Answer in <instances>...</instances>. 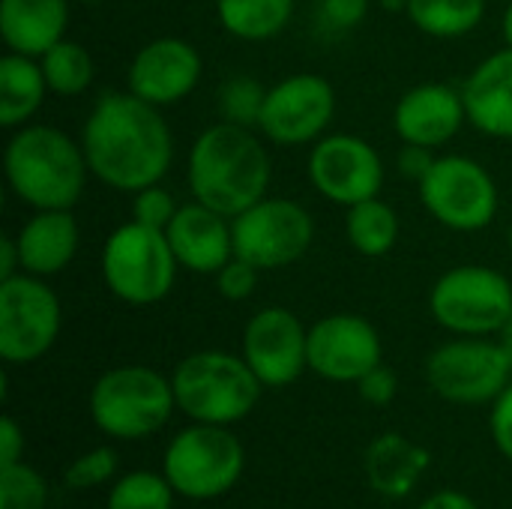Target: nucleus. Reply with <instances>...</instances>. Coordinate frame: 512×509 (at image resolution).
Returning a JSON list of instances; mask_svg holds the SVG:
<instances>
[{
	"label": "nucleus",
	"instance_id": "1",
	"mask_svg": "<svg viewBox=\"0 0 512 509\" xmlns=\"http://www.w3.org/2000/svg\"><path fill=\"white\" fill-rule=\"evenodd\" d=\"M81 147L99 183L132 195L162 183L174 159V135L162 108L129 90L105 93L93 105L81 129Z\"/></svg>",
	"mask_w": 512,
	"mask_h": 509
},
{
	"label": "nucleus",
	"instance_id": "2",
	"mask_svg": "<svg viewBox=\"0 0 512 509\" xmlns=\"http://www.w3.org/2000/svg\"><path fill=\"white\" fill-rule=\"evenodd\" d=\"M273 177L270 153L249 126L213 123L207 126L189 153V189L195 201L234 219L261 198H267Z\"/></svg>",
	"mask_w": 512,
	"mask_h": 509
},
{
	"label": "nucleus",
	"instance_id": "3",
	"mask_svg": "<svg viewBox=\"0 0 512 509\" xmlns=\"http://www.w3.org/2000/svg\"><path fill=\"white\" fill-rule=\"evenodd\" d=\"M3 174L12 195L33 210H72L87 186V156L57 126L24 123L3 153Z\"/></svg>",
	"mask_w": 512,
	"mask_h": 509
},
{
	"label": "nucleus",
	"instance_id": "4",
	"mask_svg": "<svg viewBox=\"0 0 512 509\" xmlns=\"http://www.w3.org/2000/svg\"><path fill=\"white\" fill-rule=\"evenodd\" d=\"M177 408L192 423L234 426L249 417L261 399L264 384L249 363L228 351H198L171 372Z\"/></svg>",
	"mask_w": 512,
	"mask_h": 509
},
{
	"label": "nucleus",
	"instance_id": "5",
	"mask_svg": "<svg viewBox=\"0 0 512 509\" xmlns=\"http://www.w3.org/2000/svg\"><path fill=\"white\" fill-rule=\"evenodd\" d=\"M171 378L150 366H117L99 375L90 390V417L114 441H141L156 435L174 414Z\"/></svg>",
	"mask_w": 512,
	"mask_h": 509
},
{
	"label": "nucleus",
	"instance_id": "6",
	"mask_svg": "<svg viewBox=\"0 0 512 509\" xmlns=\"http://www.w3.org/2000/svg\"><path fill=\"white\" fill-rule=\"evenodd\" d=\"M177 258L168 234L141 222L114 228L102 246V279L126 306H153L165 300L177 279Z\"/></svg>",
	"mask_w": 512,
	"mask_h": 509
},
{
	"label": "nucleus",
	"instance_id": "7",
	"mask_svg": "<svg viewBox=\"0 0 512 509\" xmlns=\"http://www.w3.org/2000/svg\"><path fill=\"white\" fill-rule=\"evenodd\" d=\"M246 468V450L228 426L192 423L177 432L162 456V474L180 498L216 501L228 495Z\"/></svg>",
	"mask_w": 512,
	"mask_h": 509
},
{
	"label": "nucleus",
	"instance_id": "8",
	"mask_svg": "<svg viewBox=\"0 0 512 509\" xmlns=\"http://www.w3.org/2000/svg\"><path fill=\"white\" fill-rule=\"evenodd\" d=\"M429 309L456 336H498L512 315V282L495 267L462 264L432 285Z\"/></svg>",
	"mask_w": 512,
	"mask_h": 509
},
{
	"label": "nucleus",
	"instance_id": "9",
	"mask_svg": "<svg viewBox=\"0 0 512 509\" xmlns=\"http://www.w3.org/2000/svg\"><path fill=\"white\" fill-rule=\"evenodd\" d=\"M429 387L453 405H492L512 381V354L486 336H462L426 360Z\"/></svg>",
	"mask_w": 512,
	"mask_h": 509
},
{
	"label": "nucleus",
	"instance_id": "10",
	"mask_svg": "<svg viewBox=\"0 0 512 509\" xmlns=\"http://www.w3.org/2000/svg\"><path fill=\"white\" fill-rule=\"evenodd\" d=\"M417 189L426 213L450 231L474 234L498 216V183L471 156H438Z\"/></svg>",
	"mask_w": 512,
	"mask_h": 509
},
{
	"label": "nucleus",
	"instance_id": "11",
	"mask_svg": "<svg viewBox=\"0 0 512 509\" xmlns=\"http://www.w3.org/2000/svg\"><path fill=\"white\" fill-rule=\"evenodd\" d=\"M63 324L57 294L45 279L18 273L0 282V357L9 366H27L42 360Z\"/></svg>",
	"mask_w": 512,
	"mask_h": 509
},
{
	"label": "nucleus",
	"instance_id": "12",
	"mask_svg": "<svg viewBox=\"0 0 512 509\" xmlns=\"http://www.w3.org/2000/svg\"><path fill=\"white\" fill-rule=\"evenodd\" d=\"M234 255L258 270H279L300 261L315 240L312 213L288 198H261L231 219Z\"/></svg>",
	"mask_w": 512,
	"mask_h": 509
},
{
	"label": "nucleus",
	"instance_id": "13",
	"mask_svg": "<svg viewBox=\"0 0 512 509\" xmlns=\"http://www.w3.org/2000/svg\"><path fill=\"white\" fill-rule=\"evenodd\" d=\"M336 117V87L324 75L297 72L267 90L258 129L267 141L300 147L318 141Z\"/></svg>",
	"mask_w": 512,
	"mask_h": 509
},
{
	"label": "nucleus",
	"instance_id": "14",
	"mask_svg": "<svg viewBox=\"0 0 512 509\" xmlns=\"http://www.w3.org/2000/svg\"><path fill=\"white\" fill-rule=\"evenodd\" d=\"M309 180L327 201L354 207L381 195L384 162L366 138L336 132L315 141L309 153Z\"/></svg>",
	"mask_w": 512,
	"mask_h": 509
},
{
	"label": "nucleus",
	"instance_id": "15",
	"mask_svg": "<svg viewBox=\"0 0 512 509\" xmlns=\"http://www.w3.org/2000/svg\"><path fill=\"white\" fill-rule=\"evenodd\" d=\"M243 360L264 387H288L309 369V330L291 309L267 306L243 330Z\"/></svg>",
	"mask_w": 512,
	"mask_h": 509
},
{
	"label": "nucleus",
	"instance_id": "16",
	"mask_svg": "<svg viewBox=\"0 0 512 509\" xmlns=\"http://www.w3.org/2000/svg\"><path fill=\"white\" fill-rule=\"evenodd\" d=\"M384 363L378 330L351 312L327 315L309 327V369L333 384H357Z\"/></svg>",
	"mask_w": 512,
	"mask_h": 509
},
{
	"label": "nucleus",
	"instance_id": "17",
	"mask_svg": "<svg viewBox=\"0 0 512 509\" xmlns=\"http://www.w3.org/2000/svg\"><path fill=\"white\" fill-rule=\"evenodd\" d=\"M204 60L198 48L180 36H162L135 51L129 63V93L138 99L168 108L183 102L201 81Z\"/></svg>",
	"mask_w": 512,
	"mask_h": 509
},
{
	"label": "nucleus",
	"instance_id": "18",
	"mask_svg": "<svg viewBox=\"0 0 512 509\" xmlns=\"http://www.w3.org/2000/svg\"><path fill=\"white\" fill-rule=\"evenodd\" d=\"M465 123L468 111L462 90L441 81L411 87L393 108V129L402 138V144H420L435 150L450 144Z\"/></svg>",
	"mask_w": 512,
	"mask_h": 509
},
{
	"label": "nucleus",
	"instance_id": "19",
	"mask_svg": "<svg viewBox=\"0 0 512 509\" xmlns=\"http://www.w3.org/2000/svg\"><path fill=\"white\" fill-rule=\"evenodd\" d=\"M174 258L183 270L198 276H216L234 258V231L228 216L207 204H183L165 228Z\"/></svg>",
	"mask_w": 512,
	"mask_h": 509
},
{
	"label": "nucleus",
	"instance_id": "20",
	"mask_svg": "<svg viewBox=\"0 0 512 509\" xmlns=\"http://www.w3.org/2000/svg\"><path fill=\"white\" fill-rule=\"evenodd\" d=\"M468 123L489 138H512V48L489 54L462 84Z\"/></svg>",
	"mask_w": 512,
	"mask_h": 509
},
{
	"label": "nucleus",
	"instance_id": "21",
	"mask_svg": "<svg viewBox=\"0 0 512 509\" xmlns=\"http://www.w3.org/2000/svg\"><path fill=\"white\" fill-rule=\"evenodd\" d=\"M78 240L81 231L72 210H33V216L15 234L21 273L39 279L63 273L78 252Z\"/></svg>",
	"mask_w": 512,
	"mask_h": 509
},
{
	"label": "nucleus",
	"instance_id": "22",
	"mask_svg": "<svg viewBox=\"0 0 512 509\" xmlns=\"http://www.w3.org/2000/svg\"><path fill=\"white\" fill-rule=\"evenodd\" d=\"M69 0H0V36L9 51L42 57L66 39Z\"/></svg>",
	"mask_w": 512,
	"mask_h": 509
},
{
	"label": "nucleus",
	"instance_id": "23",
	"mask_svg": "<svg viewBox=\"0 0 512 509\" xmlns=\"http://www.w3.org/2000/svg\"><path fill=\"white\" fill-rule=\"evenodd\" d=\"M429 465L432 453L396 432L375 438L366 450V480L378 495L390 501L408 498L429 471Z\"/></svg>",
	"mask_w": 512,
	"mask_h": 509
},
{
	"label": "nucleus",
	"instance_id": "24",
	"mask_svg": "<svg viewBox=\"0 0 512 509\" xmlns=\"http://www.w3.org/2000/svg\"><path fill=\"white\" fill-rule=\"evenodd\" d=\"M48 81L42 75L39 57L27 54H3L0 60V126L18 129L24 126L45 102Z\"/></svg>",
	"mask_w": 512,
	"mask_h": 509
},
{
	"label": "nucleus",
	"instance_id": "25",
	"mask_svg": "<svg viewBox=\"0 0 512 509\" xmlns=\"http://www.w3.org/2000/svg\"><path fill=\"white\" fill-rule=\"evenodd\" d=\"M216 15L234 39L267 42L288 27L294 0H216Z\"/></svg>",
	"mask_w": 512,
	"mask_h": 509
},
{
	"label": "nucleus",
	"instance_id": "26",
	"mask_svg": "<svg viewBox=\"0 0 512 509\" xmlns=\"http://www.w3.org/2000/svg\"><path fill=\"white\" fill-rule=\"evenodd\" d=\"M345 234L354 252L366 258H381L393 252V246L399 243V216L387 201L369 198V201L348 207Z\"/></svg>",
	"mask_w": 512,
	"mask_h": 509
},
{
	"label": "nucleus",
	"instance_id": "27",
	"mask_svg": "<svg viewBox=\"0 0 512 509\" xmlns=\"http://www.w3.org/2000/svg\"><path fill=\"white\" fill-rule=\"evenodd\" d=\"M411 24L435 39H459L480 27L486 0H408Z\"/></svg>",
	"mask_w": 512,
	"mask_h": 509
},
{
	"label": "nucleus",
	"instance_id": "28",
	"mask_svg": "<svg viewBox=\"0 0 512 509\" xmlns=\"http://www.w3.org/2000/svg\"><path fill=\"white\" fill-rule=\"evenodd\" d=\"M42 75L48 81V90L57 96H81L96 75L93 54L75 42V39H60L39 57Z\"/></svg>",
	"mask_w": 512,
	"mask_h": 509
},
{
	"label": "nucleus",
	"instance_id": "29",
	"mask_svg": "<svg viewBox=\"0 0 512 509\" xmlns=\"http://www.w3.org/2000/svg\"><path fill=\"white\" fill-rule=\"evenodd\" d=\"M174 495L165 474L132 471L111 486L105 509H174Z\"/></svg>",
	"mask_w": 512,
	"mask_h": 509
},
{
	"label": "nucleus",
	"instance_id": "30",
	"mask_svg": "<svg viewBox=\"0 0 512 509\" xmlns=\"http://www.w3.org/2000/svg\"><path fill=\"white\" fill-rule=\"evenodd\" d=\"M264 99H267V90H264V84L258 78H252V75H234L219 90L222 120L237 123V126L258 129V120H261V111H264Z\"/></svg>",
	"mask_w": 512,
	"mask_h": 509
},
{
	"label": "nucleus",
	"instance_id": "31",
	"mask_svg": "<svg viewBox=\"0 0 512 509\" xmlns=\"http://www.w3.org/2000/svg\"><path fill=\"white\" fill-rule=\"evenodd\" d=\"M0 509H48V483L45 477L24 465L0 468Z\"/></svg>",
	"mask_w": 512,
	"mask_h": 509
},
{
	"label": "nucleus",
	"instance_id": "32",
	"mask_svg": "<svg viewBox=\"0 0 512 509\" xmlns=\"http://www.w3.org/2000/svg\"><path fill=\"white\" fill-rule=\"evenodd\" d=\"M120 468V459L111 447H96L84 456H78L66 471H63V480L66 486L72 489H96L102 483H108Z\"/></svg>",
	"mask_w": 512,
	"mask_h": 509
},
{
	"label": "nucleus",
	"instance_id": "33",
	"mask_svg": "<svg viewBox=\"0 0 512 509\" xmlns=\"http://www.w3.org/2000/svg\"><path fill=\"white\" fill-rule=\"evenodd\" d=\"M177 210L180 207L174 204V195L168 189H162L159 183H153V186H147V189L132 195V219L147 225V228L165 231Z\"/></svg>",
	"mask_w": 512,
	"mask_h": 509
},
{
	"label": "nucleus",
	"instance_id": "34",
	"mask_svg": "<svg viewBox=\"0 0 512 509\" xmlns=\"http://www.w3.org/2000/svg\"><path fill=\"white\" fill-rule=\"evenodd\" d=\"M258 267L255 264H249V261H243V258H231L219 273H216V288H219V294L225 297V300H234V303H240V300H249L252 294H255V288H258Z\"/></svg>",
	"mask_w": 512,
	"mask_h": 509
},
{
	"label": "nucleus",
	"instance_id": "35",
	"mask_svg": "<svg viewBox=\"0 0 512 509\" xmlns=\"http://www.w3.org/2000/svg\"><path fill=\"white\" fill-rule=\"evenodd\" d=\"M357 390H360V396H363L369 405L387 408V405L396 399V393H399V378H396V372H393L390 366L378 363L372 372H366V375L357 381Z\"/></svg>",
	"mask_w": 512,
	"mask_h": 509
},
{
	"label": "nucleus",
	"instance_id": "36",
	"mask_svg": "<svg viewBox=\"0 0 512 509\" xmlns=\"http://www.w3.org/2000/svg\"><path fill=\"white\" fill-rule=\"evenodd\" d=\"M489 432H492V441H495L498 453H501L507 462H512V381L510 387L492 402Z\"/></svg>",
	"mask_w": 512,
	"mask_h": 509
},
{
	"label": "nucleus",
	"instance_id": "37",
	"mask_svg": "<svg viewBox=\"0 0 512 509\" xmlns=\"http://www.w3.org/2000/svg\"><path fill=\"white\" fill-rule=\"evenodd\" d=\"M435 159H438V156L432 153V147L402 144V150H399V156H396V168H399V174H402L405 180L420 183V180L432 171Z\"/></svg>",
	"mask_w": 512,
	"mask_h": 509
},
{
	"label": "nucleus",
	"instance_id": "38",
	"mask_svg": "<svg viewBox=\"0 0 512 509\" xmlns=\"http://www.w3.org/2000/svg\"><path fill=\"white\" fill-rule=\"evenodd\" d=\"M321 12H324L327 24L351 30L366 18L369 0H321Z\"/></svg>",
	"mask_w": 512,
	"mask_h": 509
},
{
	"label": "nucleus",
	"instance_id": "39",
	"mask_svg": "<svg viewBox=\"0 0 512 509\" xmlns=\"http://www.w3.org/2000/svg\"><path fill=\"white\" fill-rule=\"evenodd\" d=\"M21 456H24V432L15 423V417L3 414L0 417V468L3 465H15V462H24Z\"/></svg>",
	"mask_w": 512,
	"mask_h": 509
},
{
	"label": "nucleus",
	"instance_id": "40",
	"mask_svg": "<svg viewBox=\"0 0 512 509\" xmlns=\"http://www.w3.org/2000/svg\"><path fill=\"white\" fill-rule=\"evenodd\" d=\"M417 509H480L477 501L465 492H453V489H444V492H435L432 498H426Z\"/></svg>",
	"mask_w": 512,
	"mask_h": 509
},
{
	"label": "nucleus",
	"instance_id": "41",
	"mask_svg": "<svg viewBox=\"0 0 512 509\" xmlns=\"http://www.w3.org/2000/svg\"><path fill=\"white\" fill-rule=\"evenodd\" d=\"M18 270H21L18 243H15V237H3V240H0V282L18 276Z\"/></svg>",
	"mask_w": 512,
	"mask_h": 509
},
{
	"label": "nucleus",
	"instance_id": "42",
	"mask_svg": "<svg viewBox=\"0 0 512 509\" xmlns=\"http://www.w3.org/2000/svg\"><path fill=\"white\" fill-rule=\"evenodd\" d=\"M498 342H501V345H504V348H507V351L512 354V315H510V321L501 327V333H498Z\"/></svg>",
	"mask_w": 512,
	"mask_h": 509
},
{
	"label": "nucleus",
	"instance_id": "43",
	"mask_svg": "<svg viewBox=\"0 0 512 509\" xmlns=\"http://www.w3.org/2000/svg\"><path fill=\"white\" fill-rule=\"evenodd\" d=\"M504 39H507V45L512 48V0L510 6H507V12H504Z\"/></svg>",
	"mask_w": 512,
	"mask_h": 509
},
{
	"label": "nucleus",
	"instance_id": "44",
	"mask_svg": "<svg viewBox=\"0 0 512 509\" xmlns=\"http://www.w3.org/2000/svg\"><path fill=\"white\" fill-rule=\"evenodd\" d=\"M381 6L390 12H402V9H408V0H381Z\"/></svg>",
	"mask_w": 512,
	"mask_h": 509
},
{
	"label": "nucleus",
	"instance_id": "45",
	"mask_svg": "<svg viewBox=\"0 0 512 509\" xmlns=\"http://www.w3.org/2000/svg\"><path fill=\"white\" fill-rule=\"evenodd\" d=\"M78 3H105V0H78Z\"/></svg>",
	"mask_w": 512,
	"mask_h": 509
},
{
	"label": "nucleus",
	"instance_id": "46",
	"mask_svg": "<svg viewBox=\"0 0 512 509\" xmlns=\"http://www.w3.org/2000/svg\"><path fill=\"white\" fill-rule=\"evenodd\" d=\"M507 240H510V249H512V225H510V234H507Z\"/></svg>",
	"mask_w": 512,
	"mask_h": 509
}]
</instances>
